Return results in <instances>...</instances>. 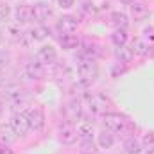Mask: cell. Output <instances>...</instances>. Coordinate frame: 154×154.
I'll use <instances>...</instances> for the list:
<instances>
[{
	"mask_svg": "<svg viewBox=\"0 0 154 154\" xmlns=\"http://www.w3.org/2000/svg\"><path fill=\"white\" fill-rule=\"evenodd\" d=\"M38 59L41 63L52 65V63H56V59H57V52H56V48H54L52 45H43L38 50Z\"/></svg>",
	"mask_w": 154,
	"mask_h": 154,
	"instance_id": "cell-13",
	"label": "cell"
},
{
	"mask_svg": "<svg viewBox=\"0 0 154 154\" xmlns=\"http://www.w3.org/2000/svg\"><path fill=\"white\" fill-rule=\"evenodd\" d=\"M77 72H79V77L82 82H93L97 75H99V68H97V63L95 59H84L82 63H79L77 66Z\"/></svg>",
	"mask_w": 154,
	"mask_h": 154,
	"instance_id": "cell-2",
	"label": "cell"
},
{
	"mask_svg": "<svg viewBox=\"0 0 154 154\" xmlns=\"http://www.w3.org/2000/svg\"><path fill=\"white\" fill-rule=\"evenodd\" d=\"M88 104H90V111L97 116H104L108 113V108H109V100L104 95H100V93L91 95L88 99Z\"/></svg>",
	"mask_w": 154,
	"mask_h": 154,
	"instance_id": "cell-4",
	"label": "cell"
},
{
	"mask_svg": "<svg viewBox=\"0 0 154 154\" xmlns=\"http://www.w3.org/2000/svg\"><path fill=\"white\" fill-rule=\"evenodd\" d=\"M115 56L116 59L120 61V63H131L133 61V57H134V54H133V50L129 48V47H125V45H122V47H116L115 50Z\"/></svg>",
	"mask_w": 154,
	"mask_h": 154,
	"instance_id": "cell-17",
	"label": "cell"
},
{
	"mask_svg": "<svg viewBox=\"0 0 154 154\" xmlns=\"http://www.w3.org/2000/svg\"><path fill=\"white\" fill-rule=\"evenodd\" d=\"M16 138H18V136L14 134V131H13V127H11L9 124H2V125H0V143L11 145Z\"/></svg>",
	"mask_w": 154,
	"mask_h": 154,
	"instance_id": "cell-15",
	"label": "cell"
},
{
	"mask_svg": "<svg viewBox=\"0 0 154 154\" xmlns=\"http://www.w3.org/2000/svg\"><path fill=\"white\" fill-rule=\"evenodd\" d=\"M131 14H133L134 20L142 22V20H145L149 16V9H147V5L143 2H131Z\"/></svg>",
	"mask_w": 154,
	"mask_h": 154,
	"instance_id": "cell-14",
	"label": "cell"
},
{
	"mask_svg": "<svg viewBox=\"0 0 154 154\" xmlns=\"http://www.w3.org/2000/svg\"><path fill=\"white\" fill-rule=\"evenodd\" d=\"M9 13H11L9 5H7V4H4V2H0V23L7 22V18H9Z\"/></svg>",
	"mask_w": 154,
	"mask_h": 154,
	"instance_id": "cell-27",
	"label": "cell"
},
{
	"mask_svg": "<svg viewBox=\"0 0 154 154\" xmlns=\"http://www.w3.org/2000/svg\"><path fill=\"white\" fill-rule=\"evenodd\" d=\"M25 115L29 118V124H31V129L39 131L43 125H45V115L41 111V108H31L25 111Z\"/></svg>",
	"mask_w": 154,
	"mask_h": 154,
	"instance_id": "cell-6",
	"label": "cell"
},
{
	"mask_svg": "<svg viewBox=\"0 0 154 154\" xmlns=\"http://www.w3.org/2000/svg\"><path fill=\"white\" fill-rule=\"evenodd\" d=\"M104 125L109 131H115L122 136H127L133 133V125L127 120V116L120 115V113H106L104 115Z\"/></svg>",
	"mask_w": 154,
	"mask_h": 154,
	"instance_id": "cell-1",
	"label": "cell"
},
{
	"mask_svg": "<svg viewBox=\"0 0 154 154\" xmlns=\"http://www.w3.org/2000/svg\"><path fill=\"white\" fill-rule=\"evenodd\" d=\"M59 140H61L65 145H72V143H75L77 129L74 127V125H70V124H63V125L59 127Z\"/></svg>",
	"mask_w": 154,
	"mask_h": 154,
	"instance_id": "cell-8",
	"label": "cell"
},
{
	"mask_svg": "<svg viewBox=\"0 0 154 154\" xmlns=\"http://www.w3.org/2000/svg\"><path fill=\"white\" fill-rule=\"evenodd\" d=\"M23 95H25V91L20 84H11L4 91V97L11 102H23Z\"/></svg>",
	"mask_w": 154,
	"mask_h": 154,
	"instance_id": "cell-12",
	"label": "cell"
},
{
	"mask_svg": "<svg viewBox=\"0 0 154 154\" xmlns=\"http://www.w3.org/2000/svg\"><path fill=\"white\" fill-rule=\"evenodd\" d=\"M113 143H115V138H113V134H111L109 131H102V133L99 134V145H100L102 149H111Z\"/></svg>",
	"mask_w": 154,
	"mask_h": 154,
	"instance_id": "cell-22",
	"label": "cell"
},
{
	"mask_svg": "<svg viewBox=\"0 0 154 154\" xmlns=\"http://www.w3.org/2000/svg\"><path fill=\"white\" fill-rule=\"evenodd\" d=\"M82 152L84 154H93L95 152V143H93V140H82Z\"/></svg>",
	"mask_w": 154,
	"mask_h": 154,
	"instance_id": "cell-28",
	"label": "cell"
},
{
	"mask_svg": "<svg viewBox=\"0 0 154 154\" xmlns=\"http://www.w3.org/2000/svg\"><path fill=\"white\" fill-rule=\"evenodd\" d=\"M77 136H81L82 140H91V136H93V124L90 120H81L77 124Z\"/></svg>",
	"mask_w": 154,
	"mask_h": 154,
	"instance_id": "cell-16",
	"label": "cell"
},
{
	"mask_svg": "<svg viewBox=\"0 0 154 154\" xmlns=\"http://www.w3.org/2000/svg\"><path fill=\"white\" fill-rule=\"evenodd\" d=\"M142 149L149 154L154 152V133H145L143 134V138H142Z\"/></svg>",
	"mask_w": 154,
	"mask_h": 154,
	"instance_id": "cell-23",
	"label": "cell"
},
{
	"mask_svg": "<svg viewBox=\"0 0 154 154\" xmlns=\"http://www.w3.org/2000/svg\"><path fill=\"white\" fill-rule=\"evenodd\" d=\"M79 29V22L74 16H63L57 20V31L61 34H74Z\"/></svg>",
	"mask_w": 154,
	"mask_h": 154,
	"instance_id": "cell-7",
	"label": "cell"
},
{
	"mask_svg": "<svg viewBox=\"0 0 154 154\" xmlns=\"http://www.w3.org/2000/svg\"><path fill=\"white\" fill-rule=\"evenodd\" d=\"M118 2H122V4H131L133 0H118Z\"/></svg>",
	"mask_w": 154,
	"mask_h": 154,
	"instance_id": "cell-34",
	"label": "cell"
},
{
	"mask_svg": "<svg viewBox=\"0 0 154 154\" xmlns=\"http://www.w3.org/2000/svg\"><path fill=\"white\" fill-rule=\"evenodd\" d=\"M9 125L13 127L14 134L16 136H27V133L31 131V124H29V118L25 113H14L9 120Z\"/></svg>",
	"mask_w": 154,
	"mask_h": 154,
	"instance_id": "cell-3",
	"label": "cell"
},
{
	"mask_svg": "<svg viewBox=\"0 0 154 154\" xmlns=\"http://www.w3.org/2000/svg\"><path fill=\"white\" fill-rule=\"evenodd\" d=\"M124 149H125V152H127V154H140V152H142V143H140L134 136H131V138H127V140H125Z\"/></svg>",
	"mask_w": 154,
	"mask_h": 154,
	"instance_id": "cell-19",
	"label": "cell"
},
{
	"mask_svg": "<svg viewBox=\"0 0 154 154\" xmlns=\"http://www.w3.org/2000/svg\"><path fill=\"white\" fill-rule=\"evenodd\" d=\"M111 41L115 43L116 47L125 45V41H127V32H125V29H116L115 32L111 34Z\"/></svg>",
	"mask_w": 154,
	"mask_h": 154,
	"instance_id": "cell-24",
	"label": "cell"
},
{
	"mask_svg": "<svg viewBox=\"0 0 154 154\" xmlns=\"http://www.w3.org/2000/svg\"><path fill=\"white\" fill-rule=\"evenodd\" d=\"M9 63H11V54L7 50H0V68L7 66Z\"/></svg>",
	"mask_w": 154,
	"mask_h": 154,
	"instance_id": "cell-29",
	"label": "cell"
},
{
	"mask_svg": "<svg viewBox=\"0 0 154 154\" xmlns=\"http://www.w3.org/2000/svg\"><path fill=\"white\" fill-rule=\"evenodd\" d=\"M14 18H16V23H29V22H32L34 20V9H32V5L20 4L14 9Z\"/></svg>",
	"mask_w": 154,
	"mask_h": 154,
	"instance_id": "cell-5",
	"label": "cell"
},
{
	"mask_svg": "<svg viewBox=\"0 0 154 154\" xmlns=\"http://www.w3.org/2000/svg\"><path fill=\"white\" fill-rule=\"evenodd\" d=\"M145 34H147V38L149 39H152L154 41V29L151 27V29H145Z\"/></svg>",
	"mask_w": 154,
	"mask_h": 154,
	"instance_id": "cell-32",
	"label": "cell"
},
{
	"mask_svg": "<svg viewBox=\"0 0 154 154\" xmlns=\"http://www.w3.org/2000/svg\"><path fill=\"white\" fill-rule=\"evenodd\" d=\"M131 50H133L134 56H145V54L149 52V45H147L143 39L134 38L133 39V43H131Z\"/></svg>",
	"mask_w": 154,
	"mask_h": 154,
	"instance_id": "cell-18",
	"label": "cell"
},
{
	"mask_svg": "<svg viewBox=\"0 0 154 154\" xmlns=\"http://www.w3.org/2000/svg\"><path fill=\"white\" fill-rule=\"evenodd\" d=\"M81 115H82V108H81L79 99H72V100L65 106V116H66L68 120L75 122V120L81 118Z\"/></svg>",
	"mask_w": 154,
	"mask_h": 154,
	"instance_id": "cell-11",
	"label": "cell"
},
{
	"mask_svg": "<svg viewBox=\"0 0 154 154\" xmlns=\"http://www.w3.org/2000/svg\"><path fill=\"white\" fill-rule=\"evenodd\" d=\"M111 20L116 25V29H125L127 27V16L124 13H113L111 14Z\"/></svg>",
	"mask_w": 154,
	"mask_h": 154,
	"instance_id": "cell-26",
	"label": "cell"
},
{
	"mask_svg": "<svg viewBox=\"0 0 154 154\" xmlns=\"http://www.w3.org/2000/svg\"><path fill=\"white\" fill-rule=\"evenodd\" d=\"M2 39H4V34H2V32H0V43H2Z\"/></svg>",
	"mask_w": 154,
	"mask_h": 154,
	"instance_id": "cell-35",
	"label": "cell"
},
{
	"mask_svg": "<svg viewBox=\"0 0 154 154\" xmlns=\"http://www.w3.org/2000/svg\"><path fill=\"white\" fill-rule=\"evenodd\" d=\"M32 9H34V18L38 22H47V20L54 18V9L45 2H38Z\"/></svg>",
	"mask_w": 154,
	"mask_h": 154,
	"instance_id": "cell-9",
	"label": "cell"
},
{
	"mask_svg": "<svg viewBox=\"0 0 154 154\" xmlns=\"http://www.w3.org/2000/svg\"><path fill=\"white\" fill-rule=\"evenodd\" d=\"M2 109H4V108H2V102H0V113H2Z\"/></svg>",
	"mask_w": 154,
	"mask_h": 154,
	"instance_id": "cell-36",
	"label": "cell"
},
{
	"mask_svg": "<svg viewBox=\"0 0 154 154\" xmlns=\"http://www.w3.org/2000/svg\"><path fill=\"white\" fill-rule=\"evenodd\" d=\"M59 43H61V47L63 48H77L79 47V38H77L75 34H63L61 38H59Z\"/></svg>",
	"mask_w": 154,
	"mask_h": 154,
	"instance_id": "cell-20",
	"label": "cell"
},
{
	"mask_svg": "<svg viewBox=\"0 0 154 154\" xmlns=\"http://www.w3.org/2000/svg\"><path fill=\"white\" fill-rule=\"evenodd\" d=\"M0 154H13V151L9 149V145H0Z\"/></svg>",
	"mask_w": 154,
	"mask_h": 154,
	"instance_id": "cell-31",
	"label": "cell"
},
{
	"mask_svg": "<svg viewBox=\"0 0 154 154\" xmlns=\"http://www.w3.org/2000/svg\"><path fill=\"white\" fill-rule=\"evenodd\" d=\"M2 86H4V74L0 72V88H2Z\"/></svg>",
	"mask_w": 154,
	"mask_h": 154,
	"instance_id": "cell-33",
	"label": "cell"
},
{
	"mask_svg": "<svg viewBox=\"0 0 154 154\" xmlns=\"http://www.w3.org/2000/svg\"><path fill=\"white\" fill-rule=\"evenodd\" d=\"M18 25H20V23H16V25H9V27H7L5 36H7L9 39H13V41H20V39L23 38V34H22V31H20Z\"/></svg>",
	"mask_w": 154,
	"mask_h": 154,
	"instance_id": "cell-25",
	"label": "cell"
},
{
	"mask_svg": "<svg viewBox=\"0 0 154 154\" xmlns=\"http://www.w3.org/2000/svg\"><path fill=\"white\" fill-rule=\"evenodd\" d=\"M25 74H27V77H31V79L39 81V79L45 77V66L39 61H29L25 65Z\"/></svg>",
	"mask_w": 154,
	"mask_h": 154,
	"instance_id": "cell-10",
	"label": "cell"
},
{
	"mask_svg": "<svg viewBox=\"0 0 154 154\" xmlns=\"http://www.w3.org/2000/svg\"><path fill=\"white\" fill-rule=\"evenodd\" d=\"M29 36H31L32 41H43V39L48 36V29L45 25H38V27H34V29L29 31Z\"/></svg>",
	"mask_w": 154,
	"mask_h": 154,
	"instance_id": "cell-21",
	"label": "cell"
},
{
	"mask_svg": "<svg viewBox=\"0 0 154 154\" xmlns=\"http://www.w3.org/2000/svg\"><path fill=\"white\" fill-rule=\"evenodd\" d=\"M57 4H59L63 9H70V7L75 4V0H57Z\"/></svg>",
	"mask_w": 154,
	"mask_h": 154,
	"instance_id": "cell-30",
	"label": "cell"
}]
</instances>
